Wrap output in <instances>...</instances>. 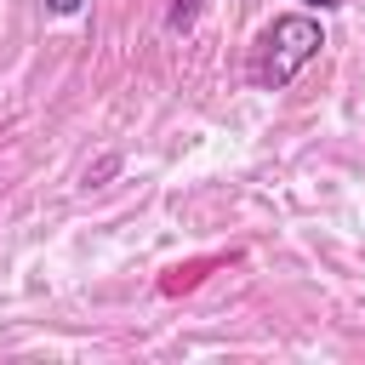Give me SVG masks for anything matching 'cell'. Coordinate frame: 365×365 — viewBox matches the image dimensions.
Masks as SVG:
<instances>
[{"label":"cell","mask_w":365,"mask_h":365,"mask_svg":"<svg viewBox=\"0 0 365 365\" xmlns=\"http://www.w3.org/2000/svg\"><path fill=\"white\" fill-rule=\"evenodd\" d=\"M194 11H200V0H171V11H165V29H171V34H182V29L194 23Z\"/></svg>","instance_id":"obj_2"},{"label":"cell","mask_w":365,"mask_h":365,"mask_svg":"<svg viewBox=\"0 0 365 365\" xmlns=\"http://www.w3.org/2000/svg\"><path fill=\"white\" fill-rule=\"evenodd\" d=\"M319 46H325L319 17H308V11L274 17L268 34H262V86H268V91H285V86L319 57Z\"/></svg>","instance_id":"obj_1"},{"label":"cell","mask_w":365,"mask_h":365,"mask_svg":"<svg viewBox=\"0 0 365 365\" xmlns=\"http://www.w3.org/2000/svg\"><path fill=\"white\" fill-rule=\"evenodd\" d=\"M80 6H86V0H46V11H51V17H74Z\"/></svg>","instance_id":"obj_3"},{"label":"cell","mask_w":365,"mask_h":365,"mask_svg":"<svg viewBox=\"0 0 365 365\" xmlns=\"http://www.w3.org/2000/svg\"><path fill=\"white\" fill-rule=\"evenodd\" d=\"M308 6H319V11H331V6H342V0H308Z\"/></svg>","instance_id":"obj_4"}]
</instances>
